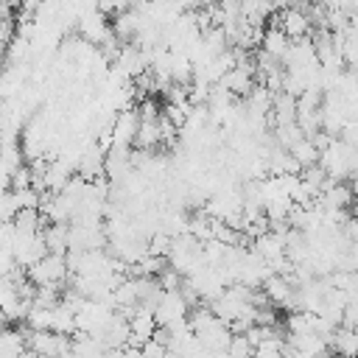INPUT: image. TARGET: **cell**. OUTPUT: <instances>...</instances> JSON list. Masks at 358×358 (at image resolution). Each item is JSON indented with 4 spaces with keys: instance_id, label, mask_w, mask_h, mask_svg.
Returning a JSON list of instances; mask_svg holds the SVG:
<instances>
[{
    "instance_id": "obj_15",
    "label": "cell",
    "mask_w": 358,
    "mask_h": 358,
    "mask_svg": "<svg viewBox=\"0 0 358 358\" xmlns=\"http://www.w3.org/2000/svg\"><path fill=\"white\" fill-rule=\"evenodd\" d=\"M352 218H355V221H358V201H355V204H352Z\"/></svg>"
},
{
    "instance_id": "obj_4",
    "label": "cell",
    "mask_w": 358,
    "mask_h": 358,
    "mask_svg": "<svg viewBox=\"0 0 358 358\" xmlns=\"http://www.w3.org/2000/svg\"><path fill=\"white\" fill-rule=\"evenodd\" d=\"M154 316H157V324L159 327H173L179 322H187L190 305H187V299H185L182 291H165V296H162L159 308L154 310Z\"/></svg>"
},
{
    "instance_id": "obj_8",
    "label": "cell",
    "mask_w": 358,
    "mask_h": 358,
    "mask_svg": "<svg viewBox=\"0 0 358 358\" xmlns=\"http://www.w3.org/2000/svg\"><path fill=\"white\" fill-rule=\"evenodd\" d=\"M288 48H291V39H288V34L280 28V25H268L266 28V36H263V53H268L271 59H277V62H282L285 59V53H288Z\"/></svg>"
},
{
    "instance_id": "obj_3",
    "label": "cell",
    "mask_w": 358,
    "mask_h": 358,
    "mask_svg": "<svg viewBox=\"0 0 358 358\" xmlns=\"http://www.w3.org/2000/svg\"><path fill=\"white\" fill-rule=\"evenodd\" d=\"M137 131H140V109L137 103L117 112L112 123V148H134L137 145Z\"/></svg>"
},
{
    "instance_id": "obj_12",
    "label": "cell",
    "mask_w": 358,
    "mask_h": 358,
    "mask_svg": "<svg viewBox=\"0 0 358 358\" xmlns=\"http://www.w3.org/2000/svg\"><path fill=\"white\" fill-rule=\"evenodd\" d=\"M291 157L296 159V165L305 171V168H313V165H319V159H322V151L316 148V143L310 140V137H305V140H299L294 148H291Z\"/></svg>"
},
{
    "instance_id": "obj_5",
    "label": "cell",
    "mask_w": 358,
    "mask_h": 358,
    "mask_svg": "<svg viewBox=\"0 0 358 358\" xmlns=\"http://www.w3.org/2000/svg\"><path fill=\"white\" fill-rule=\"evenodd\" d=\"M271 22H274V25H280V28L288 34V39H291V42L310 36V25H313L310 14H308L305 8H299V6L282 8V14H280V17H274Z\"/></svg>"
},
{
    "instance_id": "obj_10",
    "label": "cell",
    "mask_w": 358,
    "mask_h": 358,
    "mask_svg": "<svg viewBox=\"0 0 358 358\" xmlns=\"http://www.w3.org/2000/svg\"><path fill=\"white\" fill-rule=\"evenodd\" d=\"M330 350L338 355V358H358V330L355 327H338L333 341H330Z\"/></svg>"
},
{
    "instance_id": "obj_7",
    "label": "cell",
    "mask_w": 358,
    "mask_h": 358,
    "mask_svg": "<svg viewBox=\"0 0 358 358\" xmlns=\"http://www.w3.org/2000/svg\"><path fill=\"white\" fill-rule=\"evenodd\" d=\"M45 246H48V255L67 257L70 255V224H50V227H45Z\"/></svg>"
},
{
    "instance_id": "obj_13",
    "label": "cell",
    "mask_w": 358,
    "mask_h": 358,
    "mask_svg": "<svg viewBox=\"0 0 358 358\" xmlns=\"http://www.w3.org/2000/svg\"><path fill=\"white\" fill-rule=\"evenodd\" d=\"M227 355H229V358H255V344H252L246 336H232Z\"/></svg>"
},
{
    "instance_id": "obj_6",
    "label": "cell",
    "mask_w": 358,
    "mask_h": 358,
    "mask_svg": "<svg viewBox=\"0 0 358 358\" xmlns=\"http://www.w3.org/2000/svg\"><path fill=\"white\" fill-rule=\"evenodd\" d=\"M218 87L221 90H227L229 95H241V98H249V92L257 87L255 84V62H249V64H238L235 70H229L221 81H218Z\"/></svg>"
},
{
    "instance_id": "obj_1",
    "label": "cell",
    "mask_w": 358,
    "mask_h": 358,
    "mask_svg": "<svg viewBox=\"0 0 358 358\" xmlns=\"http://www.w3.org/2000/svg\"><path fill=\"white\" fill-rule=\"evenodd\" d=\"M319 165L324 168V173H327L333 182L358 179V148H352L350 143H344L341 137H336V140L322 151Z\"/></svg>"
},
{
    "instance_id": "obj_11",
    "label": "cell",
    "mask_w": 358,
    "mask_h": 358,
    "mask_svg": "<svg viewBox=\"0 0 358 358\" xmlns=\"http://www.w3.org/2000/svg\"><path fill=\"white\" fill-rule=\"evenodd\" d=\"M28 341L22 338V327L14 330V327H6L3 336H0V358H25L31 350H25Z\"/></svg>"
},
{
    "instance_id": "obj_2",
    "label": "cell",
    "mask_w": 358,
    "mask_h": 358,
    "mask_svg": "<svg viewBox=\"0 0 358 358\" xmlns=\"http://www.w3.org/2000/svg\"><path fill=\"white\" fill-rule=\"evenodd\" d=\"M28 280L36 285V288H45V285H62L64 277L70 274V266H67V257H59V255H48L45 260H39L34 268L25 271Z\"/></svg>"
},
{
    "instance_id": "obj_14",
    "label": "cell",
    "mask_w": 358,
    "mask_h": 358,
    "mask_svg": "<svg viewBox=\"0 0 358 358\" xmlns=\"http://www.w3.org/2000/svg\"><path fill=\"white\" fill-rule=\"evenodd\" d=\"M168 344H162L159 338H151L143 344V358H168Z\"/></svg>"
},
{
    "instance_id": "obj_9",
    "label": "cell",
    "mask_w": 358,
    "mask_h": 358,
    "mask_svg": "<svg viewBox=\"0 0 358 358\" xmlns=\"http://www.w3.org/2000/svg\"><path fill=\"white\" fill-rule=\"evenodd\" d=\"M296 98L288 95V92H280L274 95V106H271V123L274 126H291L296 123Z\"/></svg>"
}]
</instances>
